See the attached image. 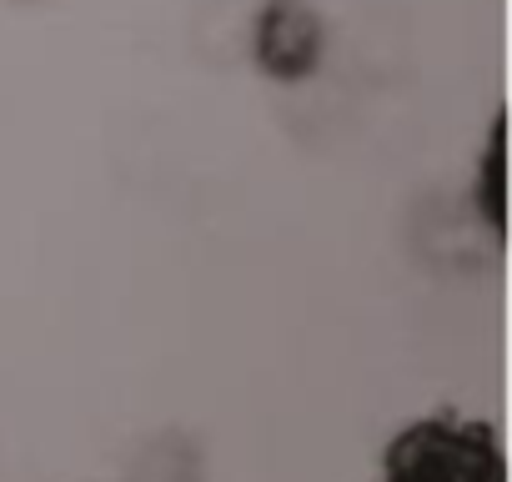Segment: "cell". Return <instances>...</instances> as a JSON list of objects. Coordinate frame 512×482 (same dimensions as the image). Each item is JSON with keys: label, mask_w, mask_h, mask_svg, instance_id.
Masks as SVG:
<instances>
[{"label": "cell", "mask_w": 512, "mask_h": 482, "mask_svg": "<svg viewBox=\"0 0 512 482\" xmlns=\"http://www.w3.org/2000/svg\"><path fill=\"white\" fill-rule=\"evenodd\" d=\"M262 61L277 76H302L317 61V26L297 6H277L262 21Z\"/></svg>", "instance_id": "obj_1"}, {"label": "cell", "mask_w": 512, "mask_h": 482, "mask_svg": "<svg viewBox=\"0 0 512 482\" xmlns=\"http://www.w3.org/2000/svg\"><path fill=\"white\" fill-rule=\"evenodd\" d=\"M482 206H487V221L502 231V121L492 126V141H487V166H482Z\"/></svg>", "instance_id": "obj_2"}, {"label": "cell", "mask_w": 512, "mask_h": 482, "mask_svg": "<svg viewBox=\"0 0 512 482\" xmlns=\"http://www.w3.org/2000/svg\"><path fill=\"white\" fill-rule=\"evenodd\" d=\"M382 482H437V477H427V472H407V467H387Z\"/></svg>", "instance_id": "obj_3"}]
</instances>
